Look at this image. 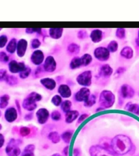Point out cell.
Segmentation results:
<instances>
[{"instance_id":"1","label":"cell","mask_w":139,"mask_h":156,"mask_svg":"<svg viewBox=\"0 0 139 156\" xmlns=\"http://www.w3.org/2000/svg\"><path fill=\"white\" fill-rule=\"evenodd\" d=\"M133 146L130 137L124 134H118L112 139V151L119 156L129 153Z\"/></svg>"},{"instance_id":"2","label":"cell","mask_w":139,"mask_h":156,"mask_svg":"<svg viewBox=\"0 0 139 156\" xmlns=\"http://www.w3.org/2000/svg\"><path fill=\"white\" fill-rule=\"evenodd\" d=\"M115 102V96L110 90H103L101 93L99 104L103 108H110Z\"/></svg>"},{"instance_id":"3","label":"cell","mask_w":139,"mask_h":156,"mask_svg":"<svg viewBox=\"0 0 139 156\" xmlns=\"http://www.w3.org/2000/svg\"><path fill=\"white\" fill-rule=\"evenodd\" d=\"M89 154L90 156H119L114 151L104 149L100 145L91 146Z\"/></svg>"},{"instance_id":"4","label":"cell","mask_w":139,"mask_h":156,"mask_svg":"<svg viewBox=\"0 0 139 156\" xmlns=\"http://www.w3.org/2000/svg\"><path fill=\"white\" fill-rule=\"evenodd\" d=\"M19 140L12 138L10 139L5 147V153L8 156H19L21 150L19 147Z\"/></svg>"},{"instance_id":"5","label":"cell","mask_w":139,"mask_h":156,"mask_svg":"<svg viewBox=\"0 0 139 156\" xmlns=\"http://www.w3.org/2000/svg\"><path fill=\"white\" fill-rule=\"evenodd\" d=\"M76 81L80 85L85 87L90 86L92 83V72L90 71L83 72L77 76Z\"/></svg>"},{"instance_id":"6","label":"cell","mask_w":139,"mask_h":156,"mask_svg":"<svg viewBox=\"0 0 139 156\" xmlns=\"http://www.w3.org/2000/svg\"><path fill=\"white\" fill-rule=\"evenodd\" d=\"M94 56L99 61H107L110 57V51L107 48L99 47L95 49Z\"/></svg>"},{"instance_id":"7","label":"cell","mask_w":139,"mask_h":156,"mask_svg":"<svg viewBox=\"0 0 139 156\" xmlns=\"http://www.w3.org/2000/svg\"><path fill=\"white\" fill-rule=\"evenodd\" d=\"M135 90L130 86L123 84L120 88V95L125 99H130L134 96Z\"/></svg>"},{"instance_id":"8","label":"cell","mask_w":139,"mask_h":156,"mask_svg":"<svg viewBox=\"0 0 139 156\" xmlns=\"http://www.w3.org/2000/svg\"><path fill=\"white\" fill-rule=\"evenodd\" d=\"M36 116H37L38 122L39 124H44L49 119V111L46 108H41L38 110L36 112Z\"/></svg>"},{"instance_id":"9","label":"cell","mask_w":139,"mask_h":156,"mask_svg":"<svg viewBox=\"0 0 139 156\" xmlns=\"http://www.w3.org/2000/svg\"><path fill=\"white\" fill-rule=\"evenodd\" d=\"M26 67L24 62H18L15 60L10 61L8 64L9 71L12 73H20Z\"/></svg>"},{"instance_id":"10","label":"cell","mask_w":139,"mask_h":156,"mask_svg":"<svg viewBox=\"0 0 139 156\" xmlns=\"http://www.w3.org/2000/svg\"><path fill=\"white\" fill-rule=\"evenodd\" d=\"M44 70L47 72H53L56 70L57 63L55 59L52 56H48L44 62Z\"/></svg>"},{"instance_id":"11","label":"cell","mask_w":139,"mask_h":156,"mask_svg":"<svg viewBox=\"0 0 139 156\" xmlns=\"http://www.w3.org/2000/svg\"><path fill=\"white\" fill-rule=\"evenodd\" d=\"M90 95V90L86 87L81 88L75 95V99L78 102L85 101Z\"/></svg>"},{"instance_id":"12","label":"cell","mask_w":139,"mask_h":156,"mask_svg":"<svg viewBox=\"0 0 139 156\" xmlns=\"http://www.w3.org/2000/svg\"><path fill=\"white\" fill-rule=\"evenodd\" d=\"M17 118V110L14 107H9L5 110V118L8 122H13L15 121Z\"/></svg>"},{"instance_id":"13","label":"cell","mask_w":139,"mask_h":156,"mask_svg":"<svg viewBox=\"0 0 139 156\" xmlns=\"http://www.w3.org/2000/svg\"><path fill=\"white\" fill-rule=\"evenodd\" d=\"M31 60L32 63L35 65L39 66L41 65L44 60V54L40 50H36L32 54Z\"/></svg>"},{"instance_id":"14","label":"cell","mask_w":139,"mask_h":156,"mask_svg":"<svg viewBox=\"0 0 139 156\" xmlns=\"http://www.w3.org/2000/svg\"><path fill=\"white\" fill-rule=\"evenodd\" d=\"M27 46L28 42L25 39H21L18 41L16 48V53L17 56L19 58H22L24 56L27 50Z\"/></svg>"},{"instance_id":"15","label":"cell","mask_w":139,"mask_h":156,"mask_svg":"<svg viewBox=\"0 0 139 156\" xmlns=\"http://www.w3.org/2000/svg\"><path fill=\"white\" fill-rule=\"evenodd\" d=\"M22 107L24 110L28 111H34L37 107V104L36 102L32 100L29 98H26L22 102Z\"/></svg>"},{"instance_id":"16","label":"cell","mask_w":139,"mask_h":156,"mask_svg":"<svg viewBox=\"0 0 139 156\" xmlns=\"http://www.w3.org/2000/svg\"><path fill=\"white\" fill-rule=\"evenodd\" d=\"M40 82L45 87L49 90H53L56 87V81L52 78H44L41 79Z\"/></svg>"},{"instance_id":"17","label":"cell","mask_w":139,"mask_h":156,"mask_svg":"<svg viewBox=\"0 0 139 156\" xmlns=\"http://www.w3.org/2000/svg\"><path fill=\"white\" fill-rule=\"evenodd\" d=\"M112 72H113V69L110 67V65L105 64L101 66L100 68L99 75L102 77L108 78L112 75Z\"/></svg>"},{"instance_id":"18","label":"cell","mask_w":139,"mask_h":156,"mask_svg":"<svg viewBox=\"0 0 139 156\" xmlns=\"http://www.w3.org/2000/svg\"><path fill=\"white\" fill-rule=\"evenodd\" d=\"M58 93L60 95H61V97L64 98H68L70 97L72 94L70 88L68 87V86L65 84H62L59 86Z\"/></svg>"},{"instance_id":"19","label":"cell","mask_w":139,"mask_h":156,"mask_svg":"<svg viewBox=\"0 0 139 156\" xmlns=\"http://www.w3.org/2000/svg\"><path fill=\"white\" fill-rule=\"evenodd\" d=\"M92 41L94 43H98L102 41L103 37L102 31L100 29L93 30L90 35Z\"/></svg>"},{"instance_id":"20","label":"cell","mask_w":139,"mask_h":156,"mask_svg":"<svg viewBox=\"0 0 139 156\" xmlns=\"http://www.w3.org/2000/svg\"><path fill=\"white\" fill-rule=\"evenodd\" d=\"M63 31L62 28H51L49 29V34L51 38L57 40L61 37Z\"/></svg>"},{"instance_id":"21","label":"cell","mask_w":139,"mask_h":156,"mask_svg":"<svg viewBox=\"0 0 139 156\" xmlns=\"http://www.w3.org/2000/svg\"><path fill=\"white\" fill-rule=\"evenodd\" d=\"M79 115V112L76 110L68 111L65 115V122L68 124H71L78 118Z\"/></svg>"},{"instance_id":"22","label":"cell","mask_w":139,"mask_h":156,"mask_svg":"<svg viewBox=\"0 0 139 156\" xmlns=\"http://www.w3.org/2000/svg\"><path fill=\"white\" fill-rule=\"evenodd\" d=\"M121 55L127 58V59H130L133 58V54H134V51L132 48V47L130 46H126L123 48L122 50L120 52Z\"/></svg>"},{"instance_id":"23","label":"cell","mask_w":139,"mask_h":156,"mask_svg":"<svg viewBox=\"0 0 139 156\" xmlns=\"http://www.w3.org/2000/svg\"><path fill=\"white\" fill-rule=\"evenodd\" d=\"M125 110L134 115H139V106L137 104H133L130 102L127 103L125 106Z\"/></svg>"},{"instance_id":"24","label":"cell","mask_w":139,"mask_h":156,"mask_svg":"<svg viewBox=\"0 0 139 156\" xmlns=\"http://www.w3.org/2000/svg\"><path fill=\"white\" fill-rule=\"evenodd\" d=\"M17 44L16 39L15 38H13L11 39L6 47L7 51L9 52V53H14L17 48Z\"/></svg>"},{"instance_id":"25","label":"cell","mask_w":139,"mask_h":156,"mask_svg":"<svg viewBox=\"0 0 139 156\" xmlns=\"http://www.w3.org/2000/svg\"><path fill=\"white\" fill-rule=\"evenodd\" d=\"M81 47L80 46L75 43H72L70 44L68 47V53L71 55H77L80 51Z\"/></svg>"},{"instance_id":"26","label":"cell","mask_w":139,"mask_h":156,"mask_svg":"<svg viewBox=\"0 0 139 156\" xmlns=\"http://www.w3.org/2000/svg\"><path fill=\"white\" fill-rule=\"evenodd\" d=\"M35 146L33 144H29L24 147L21 156H34Z\"/></svg>"},{"instance_id":"27","label":"cell","mask_w":139,"mask_h":156,"mask_svg":"<svg viewBox=\"0 0 139 156\" xmlns=\"http://www.w3.org/2000/svg\"><path fill=\"white\" fill-rule=\"evenodd\" d=\"M100 145L104 149L110 151H112V139H110L108 138H103L101 140Z\"/></svg>"},{"instance_id":"28","label":"cell","mask_w":139,"mask_h":156,"mask_svg":"<svg viewBox=\"0 0 139 156\" xmlns=\"http://www.w3.org/2000/svg\"><path fill=\"white\" fill-rule=\"evenodd\" d=\"M48 138L49 140H50L53 144H58L60 141V136L56 131L50 132L48 136Z\"/></svg>"},{"instance_id":"29","label":"cell","mask_w":139,"mask_h":156,"mask_svg":"<svg viewBox=\"0 0 139 156\" xmlns=\"http://www.w3.org/2000/svg\"><path fill=\"white\" fill-rule=\"evenodd\" d=\"M73 133V131H70V130L64 132L61 134V139H63V140L66 144H69L71 141Z\"/></svg>"},{"instance_id":"30","label":"cell","mask_w":139,"mask_h":156,"mask_svg":"<svg viewBox=\"0 0 139 156\" xmlns=\"http://www.w3.org/2000/svg\"><path fill=\"white\" fill-rule=\"evenodd\" d=\"M82 65L81 59L79 57H75L72 59L71 62L70 63V67L72 69H75L76 68L80 67Z\"/></svg>"},{"instance_id":"31","label":"cell","mask_w":139,"mask_h":156,"mask_svg":"<svg viewBox=\"0 0 139 156\" xmlns=\"http://www.w3.org/2000/svg\"><path fill=\"white\" fill-rule=\"evenodd\" d=\"M10 99L9 95L8 94H4L0 97V108L4 109L6 108L8 105Z\"/></svg>"},{"instance_id":"32","label":"cell","mask_w":139,"mask_h":156,"mask_svg":"<svg viewBox=\"0 0 139 156\" xmlns=\"http://www.w3.org/2000/svg\"><path fill=\"white\" fill-rule=\"evenodd\" d=\"M82 65L83 66H87L91 62L93 58L89 54H85L81 57Z\"/></svg>"},{"instance_id":"33","label":"cell","mask_w":139,"mask_h":156,"mask_svg":"<svg viewBox=\"0 0 139 156\" xmlns=\"http://www.w3.org/2000/svg\"><path fill=\"white\" fill-rule=\"evenodd\" d=\"M96 102V97L95 95H90L88 99L84 101V105L86 107H91L95 104Z\"/></svg>"},{"instance_id":"34","label":"cell","mask_w":139,"mask_h":156,"mask_svg":"<svg viewBox=\"0 0 139 156\" xmlns=\"http://www.w3.org/2000/svg\"><path fill=\"white\" fill-rule=\"evenodd\" d=\"M5 81L9 86H15L17 85L18 83V80L16 76H13L7 75L5 78Z\"/></svg>"},{"instance_id":"35","label":"cell","mask_w":139,"mask_h":156,"mask_svg":"<svg viewBox=\"0 0 139 156\" xmlns=\"http://www.w3.org/2000/svg\"><path fill=\"white\" fill-rule=\"evenodd\" d=\"M71 106H72V102L70 100H65L62 102L61 104V108L63 112L67 113L70 111Z\"/></svg>"},{"instance_id":"36","label":"cell","mask_w":139,"mask_h":156,"mask_svg":"<svg viewBox=\"0 0 139 156\" xmlns=\"http://www.w3.org/2000/svg\"><path fill=\"white\" fill-rule=\"evenodd\" d=\"M118 43L115 40H112V41L109 42V44L108 45L107 49L109 50V51L114 53L118 49Z\"/></svg>"},{"instance_id":"37","label":"cell","mask_w":139,"mask_h":156,"mask_svg":"<svg viewBox=\"0 0 139 156\" xmlns=\"http://www.w3.org/2000/svg\"><path fill=\"white\" fill-rule=\"evenodd\" d=\"M27 97L31 99L32 100L36 102L37 101H40L42 99V95H40L38 93L35 92H33L31 93L27 96Z\"/></svg>"},{"instance_id":"38","label":"cell","mask_w":139,"mask_h":156,"mask_svg":"<svg viewBox=\"0 0 139 156\" xmlns=\"http://www.w3.org/2000/svg\"><path fill=\"white\" fill-rule=\"evenodd\" d=\"M31 72V69L29 67H26L19 74L20 78L22 79H24L29 76Z\"/></svg>"},{"instance_id":"39","label":"cell","mask_w":139,"mask_h":156,"mask_svg":"<svg viewBox=\"0 0 139 156\" xmlns=\"http://www.w3.org/2000/svg\"><path fill=\"white\" fill-rule=\"evenodd\" d=\"M31 129L28 127L22 126L20 129V134L22 136H27L30 134Z\"/></svg>"},{"instance_id":"40","label":"cell","mask_w":139,"mask_h":156,"mask_svg":"<svg viewBox=\"0 0 139 156\" xmlns=\"http://www.w3.org/2000/svg\"><path fill=\"white\" fill-rule=\"evenodd\" d=\"M51 102L54 106H59L61 104L62 99L61 97L59 95H55L53 96L51 99Z\"/></svg>"},{"instance_id":"41","label":"cell","mask_w":139,"mask_h":156,"mask_svg":"<svg viewBox=\"0 0 139 156\" xmlns=\"http://www.w3.org/2000/svg\"><path fill=\"white\" fill-rule=\"evenodd\" d=\"M116 36L119 39H125L126 37V30L124 28H117L116 31Z\"/></svg>"},{"instance_id":"42","label":"cell","mask_w":139,"mask_h":156,"mask_svg":"<svg viewBox=\"0 0 139 156\" xmlns=\"http://www.w3.org/2000/svg\"><path fill=\"white\" fill-rule=\"evenodd\" d=\"M51 117L52 119L54 121H58L61 119V115L60 113L58 111L55 110L52 112Z\"/></svg>"},{"instance_id":"43","label":"cell","mask_w":139,"mask_h":156,"mask_svg":"<svg viewBox=\"0 0 139 156\" xmlns=\"http://www.w3.org/2000/svg\"><path fill=\"white\" fill-rule=\"evenodd\" d=\"M9 61V57L4 51H0V62L6 63Z\"/></svg>"},{"instance_id":"44","label":"cell","mask_w":139,"mask_h":156,"mask_svg":"<svg viewBox=\"0 0 139 156\" xmlns=\"http://www.w3.org/2000/svg\"><path fill=\"white\" fill-rule=\"evenodd\" d=\"M77 37H78V39H80V40L86 39L88 37V33L86 32V30L81 29L78 32Z\"/></svg>"},{"instance_id":"45","label":"cell","mask_w":139,"mask_h":156,"mask_svg":"<svg viewBox=\"0 0 139 156\" xmlns=\"http://www.w3.org/2000/svg\"><path fill=\"white\" fill-rule=\"evenodd\" d=\"M8 37L6 35H2L0 36V48H2L7 43Z\"/></svg>"},{"instance_id":"46","label":"cell","mask_w":139,"mask_h":156,"mask_svg":"<svg viewBox=\"0 0 139 156\" xmlns=\"http://www.w3.org/2000/svg\"><path fill=\"white\" fill-rule=\"evenodd\" d=\"M41 45V42L39 41V39H34L32 40L31 42V47L33 49H37L39 48Z\"/></svg>"},{"instance_id":"47","label":"cell","mask_w":139,"mask_h":156,"mask_svg":"<svg viewBox=\"0 0 139 156\" xmlns=\"http://www.w3.org/2000/svg\"><path fill=\"white\" fill-rule=\"evenodd\" d=\"M7 75V72L5 69H0V81H5Z\"/></svg>"},{"instance_id":"48","label":"cell","mask_w":139,"mask_h":156,"mask_svg":"<svg viewBox=\"0 0 139 156\" xmlns=\"http://www.w3.org/2000/svg\"><path fill=\"white\" fill-rule=\"evenodd\" d=\"M88 117H89V115H87V114H83V115H81V116L79 117V118H78L77 124H80L81 122H82Z\"/></svg>"},{"instance_id":"49","label":"cell","mask_w":139,"mask_h":156,"mask_svg":"<svg viewBox=\"0 0 139 156\" xmlns=\"http://www.w3.org/2000/svg\"><path fill=\"white\" fill-rule=\"evenodd\" d=\"M126 71V68L123 67H121L117 68L115 74L117 75H120V74H122V73H124Z\"/></svg>"},{"instance_id":"50","label":"cell","mask_w":139,"mask_h":156,"mask_svg":"<svg viewBox=\"0 0 139 156\" xmlns=\"http://www.w3.org/2000/svg\"><path fill=\"white\" fill-rule=\"evenodd\" d=\"M5 136L2 134L0 133V149L5 144Z\"/></svg>"},{"instance_id":"51","label":"cell","mask_w":139,"mask_h":156,"mask_svg":"<svg viewBox=\"0 0 139 156\" xmlns=\"http://www.w3.org/2000/svg\"><path fill=\"white\" fill-rule=\"evenodd\" d=\"M33 114L32 113H30L27 114V115H25L24 119L26 120V121H29V120H32L33 119Z\"/></svg>"},{"instance_id":"52","label":"cell","mask_w":139,"mask_h":156,"mask_svg":"<svg viewBox=\"0 0 139 156\" xmlns=\"http://www.w3.org/2000/svg\"><path fill=\"white\" fill-rule=\"evenodd\" d=\"M68 150H69V146H67L63 149V154L65 156H68Z\"/></svg>"},{"instance_id":"53","label":"cell","mask_w":139,"mask_h":156,"mask_svg":"<svg viewBox=\"0 0 139 156\" xmlns=\"http://www.w3.org/2000/svg\"><path fill=\"white\" fill-rule=\"evenodd\" d=\"M15 102V104H16V105L17 110H18V111H19L20 115H21V107H20V103L19 102V101H18V100H16Z\"/></svg>"},{"instance_id":"54","label":"cell","mask_w":139,"mask_h":156,"mask_svg":"<svg viewBox=\"0 0 139 156\" xmlns=\"http://www.w3.org/2000/svg\"><path fill=\"white\" fill-rule=\"evenodd\" d=\"M26 33L28 34H31L34 33V29L33 28H26Z\"/></svg>"},{"instance_id":"55","label":"cell","mask_w":139,"mask_h":156,"mask_svg":"<svg viewBox=\"0 0 139 156\" xmlns=\"http://www.w3.org/2000/svg\"><path fill=\"white\" fill-rule=\"evenodd\" d=\"M80 154V151L78 149H75L73 150V156H78Z\"/></svg>"},{"instance_id":"56","label":"cell","mask_w":139,"mask_h":156,"mask_svg":"<svg viewBox=\"0 0 139 156\" xmlns=\"http://www.w3.org/2000/svg\"><path fill=\"white\" fill-rule=\"evenodd\" d=\"M136 43H137V45L139 47V37L136 39Z\"/></svg>"},{"instance_id":"57","label":"cell","mask_w":139,"mask_h":156,"mask_svg":"<svg viewBox=\"0 0 139 156\" xmlns=\"http://www.w3.org/2000/svg\"><path fill=\"white\" fill-rule=\"evenodd\" d=\"M51 156H62L61 155H60V154H53V155H52Z\"/></svg>"},{"instance_id":"58","label":"cell","mask_w":139,"mask_h":156,"mask_svg":"<svg viewBox=\"0 0 139 156\" xmlns=\"http://www.w3.org/2000/svg\"><path fill=\"white\" fill-rule=\"evenodd\" d=\"M2 125L0 124V130L2 129Z\"/></svg>"},{"instance_id":"59","label":"cell","mask_w":139,"mask_h":156,"mask_svg":"<svg viewBox=\"0 0 139 156\" xmlns=\"http://www.w3.org/2000/svg\"><path fill=\"white\" fill-rule=\"evenodd\" d=\"M1 116V111H0V117Z\"/></svg>"},{"instance_id":"60","label":"cell","mask_w":139,"mask_h":156,"mask_svg":"<svg viewBox=\"0 0 139 156\" xmlns=\"http://www.w3.org/2000/svg\"><path fill=\"white\" fill-rule=\"evenodd\" d=\"M2 29V28H0V31H1Z\"/></svg>"},{"instance_id":"61","label":"cell","mask_w":139,"mask_h":156,"mask_svg":"<svg viewBox=\"0 0 139 156\" xmlns=\"http://www.w3.org/2000/svg\"></svg>"},{"instance_id":"62","label":"cell","mask_w":139,"mask_h":156,"mask_svg":"<svg viewBox=\"0 0 139 156\" xmlns=\"http://www.w3.org/2000/svg\"><path fill=\"white\" fill-rule=\"evenodd\" d=\"M139 156V155H138V156Z\"/></svg>"},{"instance_id":"63","label":"cell","mask_w":139,"mask_h":156,"mask_svg":"<svg viewBox=\"0 0 139 156\" xmlns=\"http://www.w3.org/2000/svg\"></svg>"}]
</instances>
